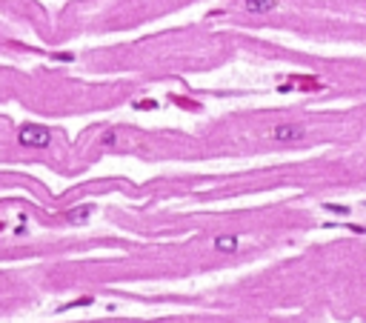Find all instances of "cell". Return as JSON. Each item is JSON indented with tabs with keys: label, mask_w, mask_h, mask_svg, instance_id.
<instances>
[{
	"label": "cell",
	"mask_w": 366,
	"mask_h": 323,
	"mask_svg": "<svg viewBox=\"0 0 366 323\" xmlns=\"http://www.w3.org/2000/svg\"><path fill=\"white\" fill-rule=\"evenodd\" d=\"M17 143L29 146V149H46L52 143V132L40 123H23L17 129Z\"/></svg>",
	"instance_id": "6da1fadb"
},
{
	"label": "cell",
	"mask_w": 366,
	"mask_h": 323,
	"mask_svg": "<svg viewBox=\"0 0 366 323\" xmlns=\"http://www.w3.org/2000/svg\"><path fill=\"white\" fill-rule=\"evenodd\" d=\"M303 135H306V129L301 123H278L272 129L275 143H298V140H303Z\"/></svg>",
	"instance_id": "7a4b0ae2"
},
{
	"label": "cell",
	"mask_w": 366,
	"mask_h": 323,
	"mask_svg": "<svg viewBox=\"0 0 366 323\" xmlns=\"http://www.w3.org/2000/svg\"><path fill=\"white\" fill-rule=\"evenodd\" d=\"M243 9L249 15H269L278 9V0H243Z\"/></svg>",
	"instance_id": "3957f363"
},
{
	"label": "cell",
	"mask_w": 366,
	"mask_h": 323,
	"mask_svg": "<svg viewBox=\"0 0 366 323\" xmlns=\"http://www.w3.org/2000/svg\"><path fill=\"white\" fill-rule=\"evenodd\" d=\"M215 249H217V252H235V249H237V237H235V235H221V237H215Z\"/></svg>",
	"instance_id": "277c9868"
},
{
	"label": "cell",
	"mask_w": 366,
	"mask_h": 323,
	"mask_svg": "<svg viewBox=\"0 0 366 323\" xmlns=\"http://www.w3.org/2000/svg\"><path fill=\"white\" fill-rule=\"evenodd\" d=\"M89 212H92V206H80V209H75V212H72L69 217H72V220H83V217H86Z\"/></svg>",
	"instance_id": "5b68a950"
},
{
	"label": "cell",
	"mask_w": 366,
	"mask_h": 323,
	"mask_svg": "<svg viewBox=\"0 0 366 323\" xmlns=\"http://www.w3.org/2000/svg\"><path fill=\"white\" fill-rule=\"evenodd\" d=\"M101 143H106V146H115V143H117V135H115V132H106V135L101 137Z\"/></svg>",
	"instance_id": "8992f818"
},
{
	"label": "cell",
	"mask_w": 366,
	"mask_h": 323,
	"mask_svg": "<svg viewBox=\"0 0 366 323\" xmlns=\"http://www.w3.org/2000/svg\"><path fill=\"white\" fill-rule=\"evenodd\" d=\"M326 209H329V212H337V215H340V212H344V215H346V212H349V209H346V206H332V203H329V206H326Z\"/></svg>",
	"instance_id": "52a82bcc"
}]
</instances>
